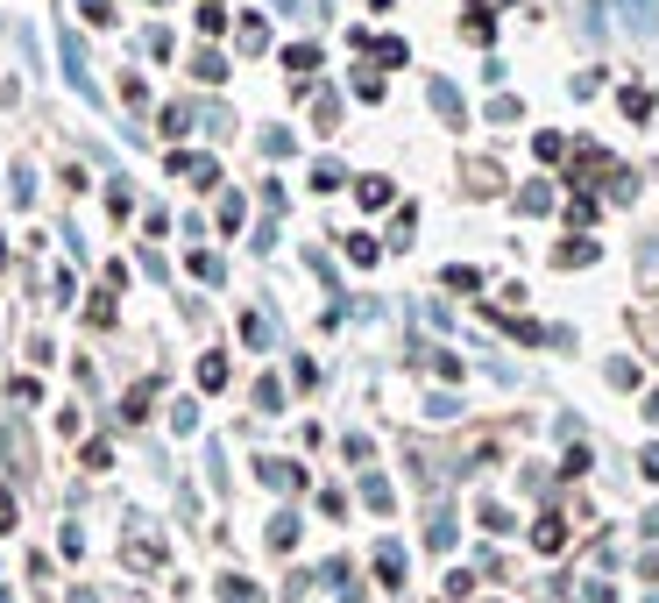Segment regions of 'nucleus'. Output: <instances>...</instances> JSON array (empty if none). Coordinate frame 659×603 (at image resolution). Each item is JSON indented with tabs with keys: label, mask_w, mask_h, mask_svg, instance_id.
Wrapping results in <instances>:
<instances>
[{
	"label": "nucleus",
	"mask_w": 659,
	"mask_h": 603,
	"mask_svg": "<svg viewBox=\"0 0 659 603\" xmlns=\"http://www.w3.org/2000/svg\"><path fill=\"white\" fill-rule=\"evenodd\" d=\"M199 384H206V391H213V384H227V362H220V355H206V362H199Z\"/></svg>",
	"instance_id": "nucleus-7"
},
{
	"label": "nucleus",
	"mask_w": 659,
	"mask_h": 603,
	"mask_svg": "<svg viewBox=\"0 0 659 603\" xmlns=\"http://www.w3.org/2000/svg\"><path fill=\"white\" fill-rule=\"evenodd\" d=\"M617 15H624L631 36H652L659 29V0H617Z\"/></svg>",
	"instance_id": "nucleus-1"
},
{
	"label": "nucleus",
	"mask_w": 659,
	"mask_h": 603,
	"mask_svg": "<svg viewBox=\"0 0 659 603\" xmlns=\"http://www.w3.org/2000/svg\"><path fill=\"white\" fill-rule=\"evenodd\" d=\"M220 596H227V603H263V596H256V582H241V575H227V582H220Z\"/></svg>",
	"instance_id": "nucleus-2"
},
{
	"label": "nucleus",
	"mask_w": 659,
	"mask_h": 603,
	"mask_svg": "<svg viewBox=\"0 0 659 603\" xmlns=\"http://www.w3.org/2000/svg\"><path fill=\"white\" fill-rule=\"evenodd\" d=\"M624 114H631V121H645V114H652V93H645V86H631V93H624Z\"/></svg>",
	"instance_id": "nucleus-5"
},
{
	"label": "nucleus",
	"mask_w": 659,
	"mask_h": 603,
	"mask_svg": "<svg viewBox=\"0 0 659 603\" xmlns=\"http://www.w3.org/2000/svg\"><path fill=\"white\" fill-rule=\"evenodd\" d=\"M645 476H652V483H659V447H652V455H645Z\"/></svg>",
	"instance_id": "nucleus-9"
},
{
	"label": "nucleus",
	"mask_w": 659,
	"mask_h": 603,
	"mask_svg": "<svg viewBox=\"0 0 659 603\" xmlns=\"http://www.w3.org/2000/svg\"><path fill=\"white\" fill-rule=\"evenodd\" d=\"M645 533H659V511H652V518H645Z\"/></svg>",
	"instance_id": "nucleus-10"
},
{
	"label": "nucleus",
	"mask_w": 659,
	"mask_h": 603,
	"mask_svg": "<svg viewBox=\"0 0 659 603\" xmlns=\"http://www.w3.org/2000/svg\"><path fill=\"white\" fill-rule=\"evenodd\" d=\"M376 568H383V582H404V554H397V547H383Z\"/></svg>",
	"instance_id": "nucleus-6"
},
{
	"label": "nucleus",
	"mask_w": 659,
	"mask_h": 603,
	"mask_svg": "<svg viewBox=\"0 0 659 603\" xmlns=\"http://www.w3.org/2000/svg\"><path fill=\"white\" fill-rule=\"evenodd\" d=\"M433 107H440L447 121H461V100H454V86H447V79H433Z\"/></svg>",
	"instance_id": "nucleus-3"
},
{
	"label": "nucleus",
	"mask_w": 659,
	"mask_h": 603,
	"mask_svg": "<svg viewBox=\"0 0 659 603\" xmlns=\"http://www.w3.org/2000/svg\"><path fill=\"white\" fill-rule=\"evenodd\" d=\"M78 8H86L93 22H107V15H114V0H78Z\"/></svg>",
	"instance_id": "nucleus-8"
},
{
	"label": "nucleus",
	"mask_w": 659,
	"mask_h": 603,
	"mask_svg": "<svg viewBox=\"0 0 659 603\" xmlns=\"http://www.w3.org/2000/svg\"><path fill=\"white\" fill-rule=\"evenodd\" d=\"M532 540H539V547H560V540H567V525H560V518H539V525H532Z\"/></svg>",
	"instance_id": "nucleus-4"
}]
</instances>
